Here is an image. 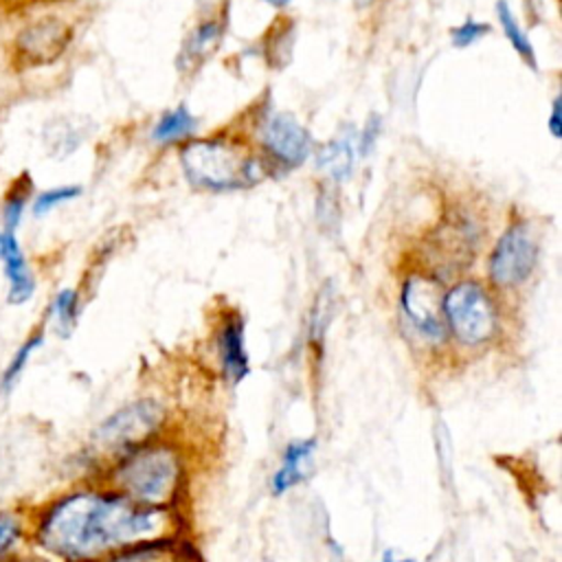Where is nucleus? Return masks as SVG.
Here are the masks:
<instances>
[{
    "label": "nucleus",
    "instance_id": "nucleus-1",
    "mask_svg": "<svg viewBox=\"0 0 562 562\" xmlns=\"http://www.w3.org/2000/svg\"><path fill=\"white\" fill-rule=\"evenodd\" d=\"M173 529L169 507H147L105 487H72L29 514V538L59 562H99Z\"/></svg>",
    "mask_w": 562,
    "mask_h": 562
},
{
    "label": "nucleus",
    "instance_id": "nucleus-2",
    "mask_svg": "<svg viewBox=\"0 0 562 562\" xmlns=\"http://www.w3.org/2000/svg\"><path fill=\"white\" fill-rule=\"evenodd\" d=\"M180 479L182 465L176 450L167 443L147 441L114 461L105 485L134 503L167 507L180 487Z\"/></svg>",
    "mask_w": 562,
    "mask_h": 562
},
{
    "label": "nucleus",
    "instance_id": "nucleus-3",
    "mask_svg": "<svg viewBox=\"0 0 562 562\" xmlns=\"http://www.w3.org/2000/svg\"><path fill=\"white\" fill-rule=\"evenodd\" d=\"M180 162L189 182L204 189L241 187L255 178L246 151L222 138H202L184 145Z\"/></svg>",
    "mask_w": 562,
    "mask_h": 562
},
{
    "label": "nucleus",
    "instance_id": "nucleus-4",
    "mask_svg": "<svg viewBox=\"0 0 562 562\" xmlns=\"http://www.w3.org/2000/svg\"><path fill=\"white\" fill-rule=\"evenodd\" d=\"M446 329L463 347H483L498 331V312L490 292L476 281H461L443 294Z\"/></svg>",
    "mask_w": 562,
    "mask_h": 562
},
{
    "label": "nucleus",
    "instance_id": "nucleus-5",
    "mask_svg": "<svg viewBox=\"0 0 562 562\" xmlns=\"http://www.w3.org/2000/svg\"><path fill=\"white\" fill-rule=\"evenodd\" d=\"M162 424V411L156 402L143 400L127 404L125 408L110 415L94 432V443L110 459H121L123 454L154 441V432Z\"/></svg>",
    "mask_w": 562,
    "mask_h": 562
},
{
    "label": "nucleus",
    "instance_id": "nucleus-6",
    "mask_svg": "<svg viewBox=\"0 0 562 562\" xmlns=\"http://www.w3.org/2000/svg\"><path fill=\"white\" fill-rule=\"evenodd\" d=\"M538 261V241L527 222L512 224L490 255V279L496 285L514 288L527 281Z\"/></svg>",
    "mask_w": 562,
    "mask_h": 562
},
{
    "label": "nucleus",
    "instance_id": "nucleus-7",
    "mask_svg": "<svg viewBox=\"0 0 562 562\" xmlns=\"http://www.w3.org/2000/svg\"><path fill=\"white\" fill-rule=\"evenodd\" d=\"M72 37L70 26L57 15H42L31 24H24L11 46V57L15 66H44L53 64L64 55Z\"/></svg>",
    "mask_w": 562,
    "mask_h": 562
},
{
    "label": "nucleus",
    "instance_id": "nucleus-8",
    "mask_svg": "<svg viewBox=\"0 0 562 562\" xmlns=\"http://www.w3.org/2000/svg\"><path fill=\"white\" fill-rule=\"evenodd\" d=\"M402 310L411 325L430 340H441L446 336L443 318V292L441 283L428 274L406 277L400 294Z\"/></svg>",
    "mask_w": 562,
    "mask_h": 562
},
{
    "label": "nucleus",
    "instance_id": "nucleus-9",
    "mask_svg": "<svg viewBox=\"0 0 562 562\" xmlns=\"http://www.w3.org/2000/svg\"><path fill=\"white\" fill-rule=\"evenodd\" d=\"M0 263L7 279V303L18 307L35 296L37 279L15 233L0 228Z\"/></svg>",
    "mask_w": 562,
    "mask_h": 562
},
{
    "label": "nucleus",
    "instance_id": "nucleus-10",
    "mask_svg": "<svg viewBox=\"0 0 562 562\" xmlns=\"http://www.w3.org/2000/svg\"><path fill=\"white\" fill-rule=\"evenodd\" d=\"M263 145L288 165H299L310 154V136L290 114H274L266 121Z\"/></svg>",
    "mask_w": 562,
    "mask_h": 562
},
{
    "label": "nucleus",
    "instance_id": "nucleus-11",
    "mask_svg": "<svg viewBox=\"0 0 562 562\" xmlns=\"http://www.w3.org/2000/svg\"><path fill=\"white\" fill-rule=\"evenodd\" d=\"M314 450H316L314 439H301V441H292L285 446L281 465L272 474V492L274 494H283L285 490H290L292 485H296L299 481H303L307 476Z\"/></svg>",
    "mask_w": 562,
    "mask_h": 562
},
{
    "label": "nucleus",
    "instance_id": "nucleus-12",
    "mask_svg": "<svg viewBox=\"0 0 562 562\" xmlns=\"http://www.w3.org/2000/svg\"><path fill=\"white\" fill-rule=\"evenodd\" d=\"M220 358L226 378L237 384L248 373V353L244 347V323L241 318H228L220 331Z\"/></svg>",
    "mask_w": 562,
    "mask_h": 562
},
{
    "label": "nucleus",
    "instance_id": "nucleus-13",
    "mask_svg": "<svg viewBox=\"0 0 562 562\" xmlns=\"http://www.w3.org/2000/svg\"><path fill=\"white\" fill-rule=\"evenodd\" d=\"M33 200V180L26 171H22L18 178L11 180L4 198H2V206H0V222H2V231L7 233H18L26 206H31Z\"/></svg>",
    "mask_w": 562,
    "mask_h": 562
},
{
    "label": "nucleus",
    "instance_id": "nucleus-14",
    "mask_svg": "<svg viewBox=\"0 0 562 562\" xmlns=\"http://www.w3.org/2000/svg\"><path fill=\"white\" fill-rule=\"evenodd\" d=\"M44 338H46L44 327H37V329H33V331L20 342V347L13 351V356L9 358V362L4 364V369H2V373H0V397H9V395L13 393L15 384L20 382L22 373L26 371V367H29L33 353L44 345Z\"/></svg>",
    "mask_w": 562,
    "mask_h": 562
},
{
    "label": "nucleus",
    "instance_id": "nucleus-15",
    "mask_svg": "<svg viewBox=\"0 0 562 562\" xmlns=\"http://www.w3.org/2000/svg\"><path fill=\"white\" fill-rule=\"evenodd\" d=\"M29 538V512L18 507L0 509V562L18 551V547Z\"/></svg>",
    "mask_w": 562,
    "mask_h": 562
},
{
    "label": "nucleus",
    "instance_id": "nucleus-16",
    "mask_svg": "<svg viewBox=\"0 0 562 562\" xmlns=\"http://www.w3.org/2000/svg\"><path fill=\"white\" fill-rule=\"evenodd\" d=\"M99 562H178L176 547L167 540L158 542H143L134 547H125L121 551H114Z\"/></svg>",
    "mask_w": 562,
    "mask_h": 562
},
{
    "label": "nucleus",
    "instance_id": "nucleus-17",
    "mask_svg": "<svg viewBox=\"0 0 562 562\" xmlns=\"http://www.w3.org/2000/svg\"><path fill=\"white\" fill-rule=\"evenodd\" d=\"M316 162L323 171H327L334 180H342L351 173L353 167V145L349 138L329 140L321 147Z\"/></svg>",
    "mask_w": 562,
    "mask_h": 562
},
{
    "label": "nucleus",
    "instance_id": "nucleus-18",
    "mask_svg": "<svg viewBox=\"0 0 562 562\" xmlns=\"http://www.w3.org/2000/svg\"><path fill=\"white\" fill-rule=\"evenodd\" d=\"M48 318H53L55 331L61 338H68L79 318V292L75 288H64L55 294L48 307Z\"/></svg>",
    "mask_w": 562,
    "mask_h": 562
},
{
    "label": "nucleus",
    "instance_id": "nucleus-19",
    "mask_svg": "<svg viewBox=\"0 0 562 562\" xmlns=\"http://www.w3.org/2000/svg\"><path fill=\"white\" fill-rule=\"evenodd\" d=\"M496 13H498V22H501L503 33H505V37L509 40V44L516 48V53H518L531 68H536V55H533L531 42H529V37L522 33V29L518 26V22H516V18H514V13L509 11V7H507L505 0H498Z\"/></svg>",
    "mask_w": 562,
    "mask_h": 562
},
{
    "label": "nucleus",
    "instance_id": "nucleus-20",
    "mask_svg": "<svg viewBox=\"0 0 562 562\" xmlns=\"http://www.w3.org/2000/svg\"><path fill=\"white\" fill-rule=\"evenodd\" d=\"M46 145H48V151L55 156V158H64L68 154L75 151V147L81 143V136L77 134V130L66 121V119H57V121H50L46 125Z\"/></svg>",
    "mask_w": 562,
    "mask_h": 562
},
{
    "label": "nucleus",
    "instance_id": "nucleus-21",
    "mask_svg": "<svg viewBox=\"0 0 562 562\" xmlns=\"http://www.w3.org/2000/svg\"><path fill=\"white\" fill-rule=\"evenodd\" d=\"M195 127V121L193 116L189 114L187 108H176L171 112H167L160 123L154 127V140H160V143H169V140H178L187 134H191V130Z\"/></svg>",
    "mask_w": 562,
    "mask_h": 562
},
{
    "label": "nucleus",
    "instance_id": "nucleus-22",
    "mask_svg": "<svg viewBox=\"0 0 562 562\" xmlns=\"http://www.w3.org/2000/svg\"><path fill=\"white\" fill-rule=\"evenodd\" d=\"M81 187L79 184H59V187H50L40 191L33 200H31V215L33 217H44L48 215L53 209H57L59 204H66L75 198L81 195Z\"/></svg>",
    "mask_w": 562,
    "mask_h": 562
},
{
    "label": "nucleus",
    "instance_id": "nucleus-23",
    "mask_svg": "<svg viewBox=\"0 0 562 562\" xmlns=\"http://www.w3.org/2000/svg\"><path fill=\"white\" fill-rule=\"evenodd\" d=\"M217 40H220V26H217L215 22L200 24V26L195 29V33L191 35V40L187 42L184 53H182V59L195 61V59L204 57L209 50L215 48Z\"/></svg>",
    "mask_w": 562,
    "mask_h": 562
},
{
    "label": "nucleus",
    "instance_id": "nucleus-24",
    "mask_svg": "<svg viewBox=\"0 0 562 562\" xmlns=\"http://www.w3.org/2000/svg\"><path fill=\"white\" fill-rule=\"evenodd\" d=\"M487 31H490L487 24L468 20L465 24L452 29V44H454V46H461V48H463V46H470V44L479 42Z\"/></svg>",
    "mask_w": 562,
    "mask_h": 562
},
{
    "label": "nucleus",
    "instance_id": "nucleus-25",
    "mask_svg": "<svg viewBox=\"0 0 562 562\" xmlns=\"http://www.w3.org/2000/svg\"><path fill=\"white\" fill-rule=\"evenodd\" d=\"M562 103H560V97L553 99V108H551V116H549V130L555 138L562 136Z\"/></svg>",
    "mask_w": 562,
    "mask_h": 562
},
{
    "label": "nucleus",
    "instance_id": "nucleus-26",
    "mask_svg": "<svg viewBox=\"0 0 562 562\" xmlns=\"http://www.w3.org/2000/svg\"><path fill=\"white\" fill-rule=\"evenodd\" d=\"M378 130H380V119H378V116H373L371 121H367V130H364V134H362V143H360V151H362V154H367L369 147L373 145V138L378 136Z\"/></svg>",
    "mask_w": 562,
    "mask_h": 562
},
{
    "label": "nucleus",
    "instance_id": "nucleus-27",
    "mask_svg": "<svg viewBox=\"0 0 562 562\" xmlns=\"http://www.w3.org/2000/svg\"><path fill=\"white\" fill-rule=\"evenodd\" d=\"M382 562H415V560H411V558H400V560H395L393 553H386V555L382 558Z\"/></svg>",
    "mask_w": 562,
    "mask_h": 562
},
{
    "label": "nucleus",
    "instance_id": "nucleus-28",
    "mask_svg": "<svg viewBox=\"0 0 562 562\" xmlns=\"http://www.w3.org/2000/svg\"><path fill=\"white\" fill-rule=\"evenodd\" d=\"M263 2H268V4H272V7H279V9H281V7H285L290 0H263Z\"/></svg>",
    "mask_w": 562,
    "mask_h": 562
},
{
    "label": "nucleus",
    "instance_id": "nucleus-29",
    "mask_svg": "<svg viewBox=\"0 0 562 562\" xmlns=\"http://www.w3.org/2000/svg\"><path fill=\"white\" fill-rule=\"evenodd\" d=\"M0 2H13V0H0Z\"/></svg>",
    "mask_w": 562,
    "mask_h": 562
},
{
    "label": "nucleus",
    "instance_id": "nucleus-30",
    "mask_svg": "<svg viewBox=\"0 0 562 562\" xmlns=\"http://www.w3.org/2000/svg\"><path fill=\"white\" fill-rule=\"evenodd\" d=\"M364 2H371V0H364Z\"/></svg>",
    "mask_w": 562,
    "mask_h": 562
}]
</instances>
